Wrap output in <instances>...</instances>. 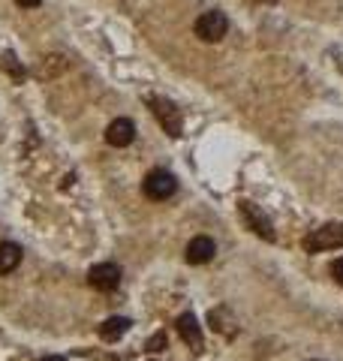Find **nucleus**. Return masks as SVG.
<instances>
[{"label":"nucleus","instance_id":"nucleus-1","mask_svg":"<svg viewBox=\"0 0 343 361\" xmlns=\"http://www.w3.org/2000/svg\"><path fill=\"white\" fill-rule=\"evenodd\" d=\"M335 247H343V223H328L319 226L304 238V250L311 253H323V250H335Z\"/></svg>","mask_w":343,"mask_h":361},{"label":"nucleus","instance_id":"nucleus-2","mask_svg":"<svg viewBox=\"0 0 343 361\" xmlns=\"http://www.w3.org/2000/svg\"><path fill=\"white\" fill-rule=\"evenodd\" d=\"M145 196L148 199H154V202H163V199H172L175 196V190H178V180L172 172H166V169H157V172H151L145 178Z\"/></svg>","mask_w":343,"mask_h":361},{"label":"nucleus","instance_id":"nucleus-3","mask_svg":"<svg viewBox=\"0 0 343 361\" xmlns=\"http://www.w3.org/2000/svg\"><path fill=\"white\" fill-rule=\"evenodd\" d=\"M226 30H229V18H226L223 13H217V9H211V13L199 16V21H196V37L205 39V42L223 39V37H226Z\"/></svg>","mask_w":343,"mask_h":361},{"label":"nucleus","instance_id":"nucleus-4","mask_svg":"<svg viewBox=\"0 0 343 361\" xmlns=\"http://www.w3.org/2000/svg\"><path fill=\"white\" fill-rule=\"evenodd\" d=\"M151 111L157 115V121L163 123V130L169 135H181L184 121H181V109H175V103H169V99H163V97H154L151 99Z\"/></svg>","mask_w":343,"mask_h":361},{"label":"nucleus","instance_id":"nucleus-5","mask_svg":"<svg viewBox=\"0 0 343 361\" xmlns=\"http://www.w3.org/2000/svg\"><path fill=\"white\" fill-rule=\"evenodd\" d=\"M88 283L100 289V292H112V289H118L121 283V268L114 265V262H100L90 268V274H88Z\"/></svg>","mask_w":343,"mask_h":361},{"label":"nucleus","instance_id":"nucleus-6","mask_svg":"<svg viewBox=\"0 0 343 361\" xmlns=\"http://www.w3.org/2000/svg\"><path fill=\"white\" fill-rule=\"evenodd\" d=\"M136 139V123L130 118H118L109 123L106 130V142L112 145V148H127V145Z\"/></svg>","mask_w":343,"mask_h":361},{"label":"nucleus","instance_id":"nucleus-7","mask_svg":"<svg viewBox=\"0 0 343 361\" xmlns=\"http://www.w3.org/2000/svg\"><path fill=\"white\" fill-rule=\"evenodd\" d=\"M214 250H217L214 238H208V235H196V238L187 244V262H190V265H205V262H211Z\"/></svg>","mask_w":343,"mask_h":361},{"label":"nucleus","instance_id":"nucleus-8","mask_svg":"<svg viewBox=\"0 0 343 361\" xmlns=\"http://www.w3.org/2000/svg\"><path fill=\"white\" fill-rule=\"evenodd\" d=\"M241 214H244V220L253 226V229L262 235L265 241H274V232H271V223H268V217L262 214L256 205H250V202H241Z\"/></svg>","mask_w":343,"mask_h":361},{"label":"nucleus","instance_id":"nucleus-9","mask_svg":"<svg viewBox=\"0 0 343 361\" xmlns=\"http://www.w3.org/2000/svg\"><path fill=\"white\" fill-rule=\"evenodd\" d=\"M178 334L184 337V341L190 343V346H202V325H199V319L193 313H184V316H178Z\"/></svg>","mask_w":343,"mask_h":361},{"label":"nucleus","instance_id":"nucleus-10","mask_svg":"<svg viewBox=\"0 0 343 361\" xmlns=\"http://www.w3.org/2000/svg\"><path fill=\"white\" fill-rule=\"evenodd\" d=\"M130 325L133 322L127 319V316H112V319H106L100 325V337L102 341H109V343H114V341H121V337L130 331Z\"/></svg>","mask_w":343,"mask_h":361},{"label":"nucleus","instance_id":"nucleus-11","mask_svg":"<svg viewBox=\"0 0 343 361\" xmlns=\"http://www.w3.org/2000/svg\"><path fill=\"white\" fill-rule=\"evenodd\" d=\"M21 262V247L13 241H4L0 244V274H13Z\"/></svg>","mask_w":343,"mask_h":361},{"label":"nucleus","instance_id":"nucleus-12","mask_svg":"<svg viewBox=\"0 0 343 361\" xmlns=\"http://www.w3.org/2000/svg\"><path fill=\"white\" fill-rule=\"evenodd\" d=\"M163 346H166V334H157V337L148 341V353H160Z\"/></svg>","mask_w":343,"mask_h":361},{"label":"nucleus","instance_id":"nucleus-13","mask_svg":"<svg viewBox=\"0 0 343 361\" xmlns=\"http://www.w3.org/2000/svg\"><path fill=\"white\" fill-rule=\"evenodd\" d=\"M331 274H335L337 283H343V256H340V259H335V265H331Z\"/></svg>","mask_w":343,"mask_h":361},{"label":"nucleus","instance_id":"nucleus-14","mask_svg":"<svg viewBox=\"0 0 343 361\" xmlns=\"http://www.w3.org/2000/svg\"><path fill=\"white\" fill-rule=\"evenodd\" d=\"M16 4H18V6H25V9H30V6H40L42 0H16Z\"/></svg>","mask_w":343,"mask_h":361},{"label":"nucleus","instance_id":"nucleus-15","mask_svg":"<svg viewBox=\"0 0 343 361\" xmlns=\"http://www.w3.org/2000/svg\"><path fill=\"white\" fill-rule=\"evenodd\" d=\"M42 361H66V358H64V355H45Z\"/></svg>","mask_w":343,"mask_h":361}]
</instances>
